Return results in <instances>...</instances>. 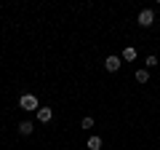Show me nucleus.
<instances>
[{
	"label": "nucleus",
	"mask_w": 160,
	"mask_h": 150,
	"mask_svg": "<svg viewBox=\"0 0 160 150\" xmlns=\"http://www.w3.org/2000/svg\"><path fill=\"white\" fill-rule=\"evenodd\" d=\"M139 24H142V27H152L155 24V11L152 8H144V11L139 13Z\"/></svg>",
	"instance_id": "nucleus-2"
},
{
	"label": "nucleus",
	"mask_w": 160,
	"mask_h": 150,
	"mask_svg": "<svg viewBox=\"0 0 160 150\" xmlns=\"http://www.w3.org/2000/svg\"><path fill=\"white\" fill-rule=\"evenodd\" d=\"M19 107L27 110V113H38V110H40V102H38L35 94H22V97H19Z\"/></svg>",
	"instance_id": "nucleus-1"
},
{
	"label": "nucleus",
	"mask_w": 160,
	"mask_h": 150,
	"mask_svg": "<svg viewBox=\"0 0 160 150\" xmlns=\"http://www.w3.org/2000/svg\"><path fill=\"white\" fill-rule=\"evenodd\" d=\"M35 131V126H32V121H22L19 123V134H24V137H29V134Z\"/></svg>",
	"instance_id": "nucleus-6"
},
{
	"label": "nucleus",
	"mask_w": 160,
	"mask_h": 150,
	"mask_svg": "<svg viewBox=\"0 0 160 150\" xmlns=\"http://www.w3.org/2000/svg\"><path fill=\"white\" fill-rule=\"evenodd\" d=\"M149 81V72L147 70H136V83H147Z\"/></svg>",
	"instance_id": "nucleus-8"
},
{
	"label": "nucleus",
	"mask_w": 160,
	"mask_h": 150,
	"mask_svg": "<svg viewBox=\"0 0 160 150\" xmlns=\"http://www.w3.org/2000/svg\"><path fill=\"white\" fill-rule=\"evenodd\" d=\"M120 59H123V62H133V59H136V48L126 46V48H123V54H120Z\"/></svg>",
	"instance_id": "nucleus-5"
},
{
	"label": "nucleus",
	"mask_w": 160,
	"mask_h": 150,
	"mask_svg": "<svg viewBox=\"0 0 160 150\" xmlns=\"http://www.w3.org/2000/svg\"><path fill=\"white\" fill-rule=\"evenodd\" d=\"M80 126H83V129H93V118H91V115H86L83 121H80Z\"/></svg>",
	"instance_id": "nucleus-9"
},
{
	"label": "nucleus",
	"mask_w": 160,
	"mask_h": 150,
	"mask_svg": "<svg viewBox=\"0 0 160 150\" xmlns=\"http://www.w3.org/2000/svg\"><path fill=\"white\" fill-rule=\"evenodd\" d=\"M120 64H123V59H120V56H107V59H104V67H107L109 72H118Z\"/></svg>",
	"instance_id": "nucleus-3"
},
{
	"label": "nucleus",
	"mask_w": 160,
	"mask_h": 150,
	"mask_svg": "<svg viewBox=\"0 0 160 150\" xmlns=\"http://www.w3.org/2000/svg\"><path fill=\"white\" fill-rule=\"evenodd\" d=\"M51 118H53V110H51V107H40V110H38V121H40V123H48Z\"/></svg>",
	"instance_id": "nucleus-4"
},
{
	"label": "nucleus",
	"mask_w": 160,
	"mask_h": 150,
	"mask_svg": "<svg viewBox=\"0 0 160 150\" xmlns=\"http://www.w3.org/2000/svg\"><path fill=\"white\" fill-rule=\"evenodd\" d=\"M86 145H88V150H102V137H96V134H91Z\"/></svg>",
	"instance_id": "nucleus-7"
}]
</instances>
